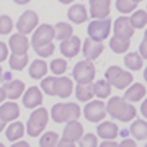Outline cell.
Listing matches in <instances>:
<instances>
[{
	"label": "cell",
	"instance_id": "cell-44",
	"mask_svg": "<svg viewBox=\"0 0 147 147\" xmlns=\"http://www.w3.org/2000/svg\"><path fill=\"white\" fill-rule=\"evenodd\" d=\"M141 115L147 119V98L142 101V105H141Z\"/></svg>",
	"mask_w": 147,
	"mask_h": 147
},
{
	"label": "cell",
	"instance_id": "cell-39",
	"mask_svg": "<svg viewBox=\"0 0 147 147\" xmlns=\"http://www.w3.org/2000/svg\"><path fill=\"white\" fill-rule=\"evenodd\" d=\"M54 49H56L54 42H47V44H42V46L34 47L36 54H38V56H41V57H49V56H53Z\"/></svg>",
	"mask_w": 147,
	"mask_h": 147
},
{
	"label": "cell",
	"instance_id": "cell-8",
	"mask_svg": "<svg viewBox=\"0 0 147 147\" xmlns=\"http://www.w3.org/2000/svg\"><path fill=\"white\" fill-rule=\"evenodd\" d=\"M108 115L106 105L103 103V100H90L87 101V105L84 106V116L87 118V121L90 123H98L103 121V118Z\"/></svg>",
	"mask_w": 147,
	"mask_h": 147
},
{
	"label": "cell",
	"instance_id": "cell-14",
	"mask_svg": "<svg viewBox=\"0 0 147 147\" xmlns=\"http://www.w3.org/2000/svg\"><path fill=\"white\" fill-rule=\"evenodd\" d=\"M42 103V92L41 88H38V87H30V88L25 90V93H23V106L25 108H38V106H41Z\"/></svg>",
	"mask_w": 147,
	"mask_h": 147
},
{
	"label": "cell",
	"instance_id": "cell-21",
	"mask_svg": "<svg viewBox=\"0 0 147 147\" xmlns=\"http://www.w3.org/2000/svg\"><path fill=\"white\" fill-rule=\"evenodd\" d=\"M96 134L101 137V139H116V136L119 134V129L115 123L111 121H103L101 124H98L96 127Z\"/></svg>",
	"mask_w": 147,
	"mask_h": 147
},
{
	"label": "cell",
	"instance_id": "cell-16",
	"mask_svg": "<svg viewBox=\"0 0 147 147\" xmlns=\"http://www.w3.org/2000/svg\"><path fill=\"white\" fill-rule=\"evenodd\" d=\"M8 46H10L11 53H28V49L31 46V42L28 41L26 34L23 33H15L10 36V41H8Z\"/></svg>",
	"mask_w": 147,
	"mask_h": 147
},
{
	"label": "cell",
	"instance_id": "cell-12",
	"mask_svg": "<svg viewBox=\"0 0 147 147\" xmlns=\"http://www.w3.org/2000/svg\"><path fill=\"white\" fill-rule=\"evenodd\" d=\"M82 44L84 42L80 41L79 36H70L67 39L61 41V54L65 56V57H75L77 54L82 51Z\"/></svg>",
	"mask_w": 147,
	"mask_h": 147
},
{
	"label": "cell",
	"instance_id": "cell-6",
	"mask_svg": "<svg viewBox=\"0 0 147 147\" xmlns=\"http://www.w3.org/2000/svg\"><path fill=\"white\" fill-rule=\"evenodd\" d=\"M111 31V20L110 18H93L92 23H88L87 28V34L88 38L95 41H105L110 36Z\"/></svg>",
	"mask_w": 147,
	"mask_h": 147
},
{
	"label": "cell",
	"instance_id": "cell-46",
	"mask_svg": "<svg viewBox=\"0 0 147 147\" xmlns=\"http://www.w3.org/2000/svg\"><path fill=\"white\" fill-rule=\"evenodd\" d=\"M13 144H15V147H28V142L25 141H15Z\"/></svg>",
	"mask_w": 147,
	"mask_h": 147
},
{
	"label": "cell",
	"instance_id": "cell-54",
	"mask_svg": "<svg viewBox=\"0 0 147 147\" xmlns=\"http://www.w3.org/2000/svg\"><path fill=\"white\" fill-rule=\"evenodd\" d=\"M134 2H136V3H139V2H142V0H134Z\"/></svg>",
	"mask_w": 147,
	"mask_h": 147
},
{
	"label": "cell",
	"instance_id": "cell-7",
	"mask_svg": "<svg viewBox=\"0 0 147 147\" xmlns=\"http://www.w3.org/2000/svg\"><path fill=\"white\" fill-rule=\"evenodd\" d=\"M95 74H96V70H95L93 61L84 59V61L75 64V67L72 70V77L75 79L77 84H88V82H93Z\"/></svg>",
	"mask_w": 147,
	"mask_h": 147
},
{
	"label": "cell",
	"instance_id": "cell-23",
	"mask_svg": "<svg viewBox=\"0 0 147 147\" xmlns=\"http://www.w3.org/2000/svg\"><path fill=\"white\" fill-rule=\"evenodd\" d=\"M47 70H49V65L46 64V61L44 59H36V61H33L31 65H30V77L31 79H44L46 77Z\"/></svg>",
	"mask_w": 147,
	"mask_h": 147
},
{
	"label": "cell",
	"instance_id": "cell-28",
	"mask_svg": "<svg viewBox=\"0 0 147 147\" xmlns=\"http://www.w3.org/2000/svg\"><path fill=\"white\" fill-rule=\"evenodd\" d=\"M129 38H119V36H113L110 39V47L111 51L116 54H124L127 53V49H129Z\"/></svg>",
	"mask_w": 147,
	"mask_h": 147
},
{
	"label": "cell",
	"instance_id": "cell-22",
	"mask_svg": "<svg viewBox=\"0 0 147 147\" xmlns=\"http://www.w3.org/2000/svg\"><path fill=\"white\" fill-rule=\"evenodd\" d=\"M25 132H26V126H23V123H20V121H13L5 129V136L10 142H15V141H20Z\"/></svg>",
	"mask_w": 147,
	"mask_h": 147
},
{
	"label": "cell",
	"instance_id": "cell-29",
	"mask_svg": "<svg viewBox=\"0 0 147 147\" xmlns=\"http://www.w3.org/2000/svg\"><path fill=\"white\" fill-rule=\"evenodd\" d=\"M111 87L113 85L108 82V80H98V82H95L93 84V90H95V96L96 98H100V100H105L111 95Z\"/></svg>",
	"mask_w": 147,
	"mask_h": 147
},
{
	"label": "cell",
	"instance_id": "cell-24",
	"mask_svg": "<svg viewBox=\"0 0 147 147\" xmlns=\"http://www.w3.org/2000/svg\"><path fill=\"white\" fill-rule=\"evenodd\" d=\"M75 96L79 101H90L95 96V90H93V84L88 82V84H77L75 87Z\"/></svg>",
	"mask_w": 147,
	"mask_h": 147
},
{
	"label": "cell",
	"instance_id": "cell-53",
	"mask_svg": "<svg viewBox=\"0 0 147 147\" xmlns=\"http://www.w3.org/2000/svg\"><path fill=\"white\" fill-rule=\"evenodd\" d=\"M144 39H147V30H146V33H144Z\"/></svg>",
	"mask_w": 147,
	"mask_h": 147
},
{
	"label": "cell",
	"instance_id": "cell-31",
	"mask_svg": "<svg viewBox=\"0 0 147 147\" xmlns=\"http://www.w3.org/2000/svg\"><path fill=\"white\" fill-rule=\"evenodd\" d=\"M142 56L141 53H127L124 56V64H126L127 69L131 70H141L142 69Z\"/></svg>",
	"mask_w": 147,
	"mask_h": 147
},
{
	"label": "cell",
	"instance_id": "cell-17",
	"mask_svg": "<svg viewBox=\"0 0 147 147\" xmlns=\"http://www.w3.org/2000/svg\"><path fill=\"white\" fill-rule=\"evenodd\" d=\"M67 16L69 20L75 23V25H82L88 20V11H87V7L82 5V3H75L67 10Z\"/></svg>",
	"mask_w": 147,
	"mask_h": 147
},
{
	"label": "cell",
	"instance_id": "cell-45",
	"mask_svg": "<svg viewBox=\"0 0 147 147\" xmlns=\"http://www.w3.org/2000/svg\"><path fill=\"white\" fill-rule=\"evenodd\" d=\"M5 98H7V92H5V87L3 85H0V105L5 101Z\"/></svg>",
	"mask_w": 147,
	"mask_h": 147
},
{
	"label": "cell",
	"instance_id": "cell-37",
	"mask_svg": "<svg viewBox=\"0 0 147 147\" xmlns=\"http://www.w3.org/2000/svg\"><path fill=\"white\" fill-rule=\"evenodd\" d=\"M79 146L80 147H96L98 146V139L95 134L88 132V134H84V136L79 139Z\"/></svg>",
	"mask_w": 147,
	"mask_h": 147
},
{
	"label": "cell",
	"instance_id": "cell-32",
	"mask_svg": "<svg viewBox=\"0 0 147 147\" xmlns=\"http://www.w3.org/2000/svg\"><path fill=\"white\" fill-rule=\"evenodd\" d=\"M59 144V134L54 131L44 132L39 139V146L41 147H56Z\"/></svg>",
	"mask_w": 147,
	"mask_h": 147
},
{
	"label": "cell",
	"instance_id": "cell-52",
	"mask_svg": "<svg viewBox=\"0 0 147 147\" xmlns=\"http://www.w3.org/2000/svg\"><path fill=\"white\" fill-rule=\"evenodd\" d=\"M144 79H146V82H147V69L144 70Z\"/></svg>",
	"mask_w": 147,
	"mask_h": 147
},
{
	"label": "cell",
	"instance_id": "cell-5",
	"mask_svg": "<svg viewBox=\"0 0 147 147\" xmlns=\"http://www.w3.org/2000/svg\"><path fill=\"white\" fill-rule=\"evenodd\" d=\"M84 134H85L84 126H82L77 119L67 121V123H65V127H64V132H62V139H59L57 146L70 147V146H74L75 142H79V139L84 136Z\"/></svg>",
	"mask_w": 147,
	"mask_h": 147
},
{
	"label": "cell",
	"instance_id": "cell-51",
	"mask_svg": "<svg viewBox=\"0 0 147 147\" xmlns=\"http://www.w3.org/2000/svg\"><path fill=\"white\" fill-rule=\"evenodd\" d=\"M127 134H131V132H127V131H121V136H124V137H127Z\"/></svg>",
	"mask_w": 147,
	"mask_h": 147
},
{
	"label": "cell",
	"instance_id": "cell-38",
	"mask_svg": "<svg viewBox=\"0 0 147 147\" xmlns=\"http://www.w3.org/2000/svg\"><path fill=\"white\" fill-rule=\"evenodd\" d=\"M13 30V21L8 15L0 16V34H10V31Z\"/></svg>",
	"mask_w": 147,
	"mask_h": 147
},
{
	"label": "cell",
	"instance_id": "cell-1",
	"mask_svg": "<svg viewBox=\"0 0 147 147\" xmlns=\"http://www.w3.org/2000/svg\"><path fill=\"white\" fill-rule=\"evenodd\" d=\"M106 110H108V115L111 118L123 121V123L132 121L137 115L136 108L131 103H127V100L123 98V96H111L108 103H106Z\"/></svg>",
	"mask_w": 147,
	"mask_h": 147
},
{
	"label": "cell",
	"instance_id": "cell-26",
	"mask_svg": "<svg viewBox=\"0 0 147 147\" xmlns=\"http://www.w3.org/2000/svg\"><path fill=\"white\" fill-rule=\"evenodd\" d=\"M129 132H131V136L136 141H144V139H147V121L136 119L131 124V127H129Z\"/></svg>",
	"mask_w": 147,
	"mask_h": 147
},
{
	"label": "cell",
	"instance_id": "cell-2",
	"mask_svg": "<svg viewBox=\"0 0 147 147\" xmlns=\"http://www.w3.org/2000/svg\"><path fill=\"white\" fill-rule=\"evenodd\" d=\"M82 111L77 103H56L51 108V119L54 123H67L72 119H79Z\"/></svg>",
	"mask_w": 147,
	"mask_h": 147
},
{
	"label": "cell",
	"instance_id": "cell-25",
	"mask_svg": "<svg viewBox=\"0 0 147 147\" xmlns=\"http://www.w3.org/2000/svg\"><path fill=\"white\" fill-rule=\"evenodd\" d=\"M144 96H146V87L141 84H131L124 93V98L127 101H141Z\"/></svg>",
	"mask_w": 147,
	"mask_h": 147
},
{
	"label": "cell",
	"instance_id": "cell-34",
	"mask_svg": "<svg viewBox=\"0 0 147 147\" xmlns=\"http://www.w3.org/2000/svg\"><path fill=\"white\" fill-rule=\"evenodd\" d=\"M49 70L54 74V75H64V72L67 70V61L62 57L53 59L51 64H49Z\"/></svg>",
	"mask_w": 147,
	"mask_h": 147
},
{
	"label": "cell",
	"instance_id": "cell-40",
	"mask_svg": "<svg viewBox=\"0 0 147 147\" xmlns=\"http://www.w3.org/2000/svg\"><path fill=\"white\" fill-rule=\"evenodd\" d=\"M8 44L3 41H0V62H3V61H7V57H8Z\"/></svg>",
	"mask_w": 147,
	"mask_h": 147
},
{
	"label": "cell",
	"instance_id": "cell-42",
	"mask_svg": "<svg viewBox=\"0 0 147 147\" xmlns=\"http://www.w3.org/2000/svg\"><path fill=\"white\" fill-rule=\"evenodd\" d=\"M118 146V142L115 139H103L101 141V147H116Z\"/></svg>",
	"mask_w": 147,
	"mask_h": 147
},
{
	"label": "cell",
	"instance_id": "cell-50",
	"mask_svg": "<svg viewBox=\"0 0 147 147\" xmlns=\"http://www.w3.org/2000/svg\"><path fill=\"white\" fill-rule=\"evenodd\" d=\"M2 80H3V69L0 67V82H2Z\"/></svg>",
	"mask_w": 147,
	"mask_h": 147
},
{
	"label": "cell",
	"instance_id": "cell-30",
	"mask_svg": "<svg viewBox=\"0 0 147 147\" xmlns=\"http://www.w3.org/2000/svg\"><path fill=\"white\" fill-rule=\"evenodd\" d=\"M54 33H56V39H59V41H64V39L74 36L72 26H70L69 23H65V21L56 23V25H54Z\"/></svg>",
	"mask_w": 147,
	"mask_h": 147
},
{
	"label": "cell",
	"instance_id": "cell-47",
	"mask_svg": "<svg viewBox=\"0 0 147 147\" xmlns=\"http://www.w3.org/2000/svg\"><path fill=\"white\" fill-rule=\"evenodd\" d=\"M5 124H7V121L3 119L2 116H0V132H2V131H5Z\"/></svg>",
	"mask_w": 147,
	"mask_h": 147
},
{
	"label": "cell",
	"instance_id": "cell-36",
	"mask_svg": "<svg viewBox=\"0 0 147 147\" xmlns=\"http://www.w3.org/2000/svg\"><path fill=\"white\" fill-rule=\"evenodd\" d=\"M136 2L134 0H116V10L119 13H132L136 10Z\"/></svg>",
	"mask_w": 147,
	"mask_h": 147
},
{
	"label": "cell",
	"instance_id": "cell-13",
	"mask_svg": "<svg viewBox=\"0 0 147 147\" xmlns=\"http://www.w3.org/2000/svg\"><path fill=\"white\" fill-rule=\"evenodd\" d=\"M103 42L101 41H95L92 38H87L82 44V53H84L85 59H90V61H95L98 59L103 53Z\"/></svg>",
	"mask_w": 147,
	"mask_h": 147
},
{
	"label": "cell",
	"instance_id": "cell-41",
	"mask_svg": "<svg viewBox=\"0 0 147 147\" xmlns=\"http://www.w3.org/2000/svg\"><path fill=\"white\" fill-rule=\"evenodd\" d=\"M139 53H141V56L144 59H147V39H144V41L141 42V46H139Z\"/></svg>",
	"mask_w": 147,
	"mask_h": 147
},
{
	"label": "cell",
	"instance_id": "cell-9",
	"mask_svg": "<svg viewBox=\"0 0 147 147\" xmlns=\"http://www.w3.org/2000/svg\"><path fill=\"white\" fill-rule=\"evenodd\" d=\"M53 39H56V33H54V26L51 25H39L36 28V31L33 33L31 38V46L33 49L47 42H53Z\"/></svg>",
	"mask_w": 147,
	"mask_h": 147
},
{
	"label": "cell",
	"instance_id": "cell-11",
	"mask_svg": "<svg viewBox=\"0 0 147 147\" xmlns=\"http://www.w3.org/2000/svg\"><path fill=\"white\" fill-rule=\"evenodd\" d=\"M88 10L92 18H108L111 0H88Z\"/></svg>",
	"mask_w": 147,
	"mask_h": 147
},
{
	"label": "cell",
	"instance_id": "cell-15",
	"mask_svg": "<svg viewBox=\"0 0 147 147\" xmlns=\"http://www.w3.org/2000/svg\"><path fill=\"white\" fill-rule=\"evenodd\" d=\"M134 30L136 28L132 26L131 23V18L127 16H119L115 20V36H119V38H131L134 34Z\"/></svg>",
	"mask_w": 147,
	"mask_h": 147
},
{
	"label": "cell",
	"instance_id": "cell-33",
	"mask_svg": "<svg viewBox=\"0 0 147 147\" xmlns=\"http://www.w3.org/2000/svg\"><path fill=\"white\" fill-rule=\"evenodd\" d=\"M129 18L134 28H144L147 25V10H134Z\"/></svg>",
	"mask_w": 147,
	"mask_h": 147
},
{
	"label": "cell",
	"instance_id": "cell-27",
	"mask_svg": "<svg viewBox=\"0 0 147 147\" xmlns=\"http://www.w3.org/2000/svg\"><path fill=\"white\" fill-rule=\"evenodd\" d=\"M8 62H10V69L23 70L28 65V62H30V57H28L26 53H11Z\"/></svg>",
	"mask_w": 147,
	"mask_h": 147
},
{
	"label": "cell",
	"instance_id": "cell-4",
	"mask_svg": "<svg viewBox=\"0 0 147 147\" xmlns=\"http://www.w3.org/2000/svg\"><path fill=\"white\" fill-rule=\"evenodd\" d=\"M105 79L110 82L115 88L124 90L132 84V74L124 70V69L118 67V65H111L105 74Z\"/></svg>",
	"mask_w": 147,
	"mask_h": 147
},
{
	"label": "cell",
	"instance_id": "cell-3",
	"mask_svg": "<svg viewBox=\"0 0 147 147\" xmlns=\"http://www.w3.org/2000/svg\"><path fill=\"white\" fill-rule=\"evenodd\" d=\"M49 111L46 108H34L30 118H28V123H26V134L31 137H38L41 136L42 131L46 129L47 126V121H49Z\"/></svg>",
	"mask_w": 147,
	"mask_h": 147
},
{
	"label": "cell",
	"instance_id": "cell-43",
	"mask_svg": "<svg viewBox=\"0 0 147 147\" xmlns=\"http://www.w3.org/2000/svg\"><path fill=\"white\" fill-rule=\"evenodd\" d=\"M121 146H127V147H136V141H132V139H123L121 141Z\"/></svg>",
	"mask_w": 147,
	"mask_h": 147
},
{
	"label": "cell",
	"instance_id": "cell-20",
	"mask_svg": "<svg viewBox=\"0 0 147 147\" xmlns=\"http://www.w3.org/2000/svg\"><path fill=\"white\" fill-rule=\"evenodd\" d=\"M74 92V82L72 79L69 77H57L56 80V96H61V98H67L70 96Z\"/></svg>",
	"mask_w": 147,
	"mask_h": 147
},
{
	"label": "cell",
	"instance_id": "cell-18",
	"mask_svg": "<svg viewBox=\"0 0 147 147\" xmlns=\"http://www.w3.org/2000/svg\"><path fill=\"white\" fill-rule=\"evenodd\" d=\"M3 87L7 92V98H10V100H16L25 93V82H21V80H8L3 84Z\"/></svg>",
	"mask_w": 147,
	"mask_h": 147
},
{
	"label": "cell",
	"instance_id": "cell-49",
	"mask_svg": "<svg viewBox=\"0 0 147 147\" xmlns=\"http://www.w3.org/2000/svg\"><path fill=\"white\" fill-rule=\"evenodd\" d=\"M59 2H61V3H72L74 0H59Z\"/></svg>",
	"mask_w": 147,
	"mask_h": 147
},
{
	"label": "cell",
	"instance_id": "cell-19",
	"mask_svg": "<svg viewBox=\"0 0 147 147\" xmlns=\"http://www.w3.org/2000/svg\"><path fill=\"white\" fill-rule=\"evenodd\" d=\"M0 116L10 123V121H15L18 116H20V106L16 105L15 101H3L0 105Z\"/></svg>",
	"mask_w": 147,
	"mask_h": 147
},
{
	"label": "cell",
	"instance_id": "cell-10",
	"mask_svg": "<svg viewBox=\"0 0 147 147\" xmlns=\"http://www.w3.org/2000/svg\"><path fill=\"white\" fill-rule=\"evenodd\" d=\"M38 23H39V16H38L36 11L26 10L16 21V30L20 33H23V34H30V33L34 31Z\"/></svg>",
	"mask_w": 147,
	"mask_h": 147
},
{
	"label": "cell",
	"instance_id": "cell-35",
	"mask_svg": "<svg viewBox=\"0 0 147 147\" xmlns=\"http://www.w3.org/2000/svg\"><path fill=\"white\" fill-rule=\"evenodd\" d=\"M56 80L57 77H44L41 82V90L49 96H56Z\"/></svg>",
	"mask_w": 147,
	"mask_h": 147
},
{
	"label": "cell",
	"instance_id": "cell-48",
	"mask_svg": "<svg viewBox=\"0 0 147 147\" xmlns=\"http://www.w3.org/2000/svg\"><path fill=\"white\" fill-rule=\"evenodd\" d=\"M15 3H18V5H25V3H28L30 0H13Z\"/></svg>",
	"mask_w": 147,
	"mask_h": 147
}]
</instances>
